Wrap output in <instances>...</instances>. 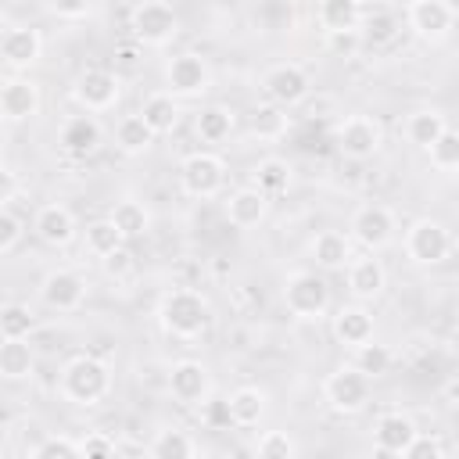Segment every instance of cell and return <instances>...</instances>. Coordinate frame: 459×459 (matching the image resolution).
<instances>
[{
  "label": "cell",
  "mask_w": 459,
  "mask_h": 459,
  "mask_svg": "<svg viewBox=\"0 0 459 459\" xmlns=\"http://www.w3.org/2000/svg\"><path fill=\"white\" fill-rule=\"evenodd\" d=\"M79 452L86 459H108V455H115V437L104 430H90L79 437Z\"/></svg>",
  "instance_id": "cell-47"
},
{
  "label": "cell",
  "mask_w": 459,
  "mask_h": 459,
  "mask_svg": "<svg viewBox=\"0 0 459 459\" xmlns=\"http://www.w3.org/2000/svg\"><path fill=\"white\" fill-rule=\"evenodd\" d=\"M100 140H104V129H100V122H97L90 111L65 118V126H61V133H57V147H61L68 158H90V154L100 147Z\"/></svg>",
  "instance_id": "cell-20"
},
{
  "label": "cell",
  "mask_w": 459,
  "mask_h": 459,
  "mask_svg": "<svg viewBox=\"0 0 459 459\" xmlns=\"http://www.w3.org/2000/svg\"><path fill=\"white\" fill-rule=\"evenodd\" d=\"M323 402L341 412V416H355L366 409L369 402V377H362L355 366H341L323 380Z\"/></svg>",
  "instance_id": "cell-9"
},
{
  "label": "cell",
  "mask_w": 459,
  "mask_h": 459,
  "mask_svg": "<svg viewBox=\"0 0 459 459\" xmlns=\"http://www.w3.org/2000/svg\"><path fill=\"white\" fill-rule=\"evenodd\" d=\"M402 455H405V459H445V445H441L437 434H423V430H416Z\"/></svg>",
  "instance_id": "cell-45"
},
{
  "label": "cell",
  "mask_w": 459,
  "mask_h": 459,
  "mask_svg": "<svg viewBox=\"0 0 459 459\" xmlns=\"http://www.w3.org/2000/svg\"><path fill=\"white\" fill-rule=\"evenodd\" d=\"M47 4H50V11H54L57 18H72V22H75V18H82V14L90 11L93 0H47Z\"/></svg>",
  "instance_id": "cell-49"
},
{
  "label": "cell",
  "mask_w": 459,
  "mask_h": 459,
  "mask_svg": "<svg viewBox=\"0 0 459 459\" xmlns=\"http://www.w3.org/2000/svg\"><path fill=\"white\" fill-rule=\"evenodd\" d=\"M394 230H398V222L387 204H359L348 222V237L362 251H384L394 240Z\"/></svg>",
  "instance_id": "cell-7"
},
{
  "label": "cell",
  "mask_w": 459,
  "mask_h": 459,
  "mask_svg": "<svg viewBox=\"0 0 459 459\" xmlns=\"http://www.w3.org/2000/svg\"><path fill=\"white\" fill-rule=\"evenodd\" d=\"M179 186H183V194H190L197 201H208V197L222 194V186H226V161L215 151L186 154L179 161Z\"/></svg>",
  "instance_id": "cell-4"
},
{
  "label": "cell",
  "mask_w": 459,
  "mask_h": 459,
  "mask_svg": "<svg viewBox=\"0 0 459 459\" xmlns=\"http://www.w3.org/2000/svg\"><path fill=\"white\" fill-rule=\"evenodd\" d=\"M39 111V86L25 75H14L0 82V118L4 122H25Z\"/></svg>",
  "instance_id": "cell-22"
},
{
  "label": "cell",
  "mask_w": 459,
  "mask_h": 459,
  "mask_svg": "<svg viewBox=\"0 0 459 459\" xmlns=\"http://www.w3.org/2000/svg\"><path fill=\"white\" fill-rule=\"evenodd\" d=\"M151 143H154V133H151V126H147L140 115H122V118H118V126H115V147H118L126 158L147 154Z\"/></svg>",
  "instance_id": "cell-32"
},
{
  "label": "cell",
  "mask_w": 459,
  "mask_h": 459,
  "mask_svg": "<svg viewBox=\"0 0 459 459\" xmlns=\"http://www.w3.org/2000/svg\"><path fill=\"white\" fill-rule=\"evenodd\" d=\"M100 269H104V276H111V280L129 276V273H133V251H129V244H118L115 251H108V255L100 258Z\"/></svg>",
  "instance_id": "cell-46"
},
{
  "label": "cell",
  "mask_w": 459,
  "mask_h": 459,
  "mask_svg": "<svg viewBox=\"0 0 459 459\" xmlns=\"http://www.w3.org/2000/svg\"><path fill=\"white\" fill-rule=\"evenodd\" d=\"M108 219L115 222V230L122 233L126 244L136 240V237H143V233H151V212H147V204L136 201V197H122V201H115V208H111Z\"/></svg>",
  "instance_id": "cell-29"
},
{
  "label": "cell",
  "mask_w": 459,
  "mask_h": 459,
  "mask_svg": "<svg viewBox=\"0 0 459 459\" xmlns=\"http://www.w3.org/2000/svg\"><path fill=\"white\" fill-rule=\"evenodd\" d=\"M233 126H237V115H233L230 108H222V104H208V108H201L197 118H194V133H197L204 143H222V140L233 133Z\"/></svg>",
  "instance_id": "cell-34"
},
{
  "label": "cell",
  "mask_w": 459,
  "mask_h": 459,
  "mask_svg": "<svg viewBox=\"0 0 459 459\" xmlns=\"http://www.w3.org/2000/svg\"><path fill=\"white\" fill-rule=\"evenodd\" d=\"M452 251V233L445 222L437 219H416L409 230H405V255L416 262V265H437L445 262Z\"/></svg>",
  "instance_id": "cell-11"
},
{
  "label": "cell",
  "mask_w": 459,
  "mask_h": 459,
  "mask_svg": "<svg viewBox=\"0 0 459 459\" xmlns=\"http://www.w3.org/2000/svg\"><path fill=\"white\" fill-rule=\"evenodd\" d=\"M269 215V197L258 190V186H237L230 197H226V219L230 226L237 230H255L258 222H265Z\"/></svg>",
  "instance_id": "cell-23"
},
{
  "label": "cell",
  "mask_w": 459,
  "mask_h": 459,
  "mask_svg": "<svg viewBox=\"0 0 459 459\" xmlns=\"http://www.w3.org/2000/svg\"><path fill=\"white\" fill-rule=\"evenodd\" d=\"M251 452L262 455V459H294L301 448H298V441L287 430H262Z\"/></svg>",
  "instance_id": "cell-40"
},
{
  "label": "cell",
  "mask_w": 459,
  "mask_h": 459,
  "mask_svg": "<svg viewBox=\"0 0 459 459\" xmlns=\"http://www.w3.org/2000/svg\"><path fill=\"white\" fill-rule=\"evenodd\" d=\"M39 54H43V36L32 25H14L0 36V61L14 72L32 68L39 61Z\"/></svg>",
  "instance_id": "cell-17"
},
{
  "label": "cell",
  "mask_w": 459,
  "mask_h": 459,
  "mask_svg": "<svg viewBox=\"0 0 459 459\" xmlns=\"http://www.w3.org/2000/svg\"><path fill=\"white\" fill-rule=\"evenodd\" d=\"M136 115L151 126L154 136H165V133H172L179 126V100L169 90H158V93H147L143 97V104H140Z\"/></svg>",
  "instance_id": "cell-27"
},
{
  "label": "cell",
  "mask_w": 459,
  "mask_h": 459,
  "mask_svg": "<svg viewBox=\"0 0 459 459\" xmlns=\"http://www.w3.org/2000/svg\"><path fill=\"white\" fill-rule=\"evenodd\" d=\"M118 57H122V65H133L136 61V50L133 47H118Z\"/></svg>",
  "instance_id": "cell-51"
},
{
  "label": "cell",
  "mask_w": 459,
  "mask_h": 459,
  "mask_svg": "<svg viewBox=\"0 0 459 459\" xmlns=\"http://www.w3.org/2000/svg\"><path fill=\"white\" fill-rule=\"evenodd\" d=\"M39 301L54 312H75L86 301V280L75 269H50L39 280Z\"/></svg>",
  "instance_id": "cell-13"
},
{
  "label": "cell",
  "mask_w": 459,
  "mask_h": 459,
  "mask_svg": "<svg viewBox=\"0 0 459 459\" xmlns=\"http://www.w3.org/2000/svg\"><path fill=\"white\" fill-rule=\"evenodd\" d=\"M283 305L294 319H323L330 308V287L316 269H294L283 276Z\"/></svg>",
  "instance_id": "cell-3"
},
{
  "label": "cell",
  "mask_w": 459,
  "mask_h": 459,
  "mask_svg": "<svg viewBox=\"0 0 459 459\" xmlns=\"http://www.w3.org/2000/svg\"><path fill=\"white\" fill-rule=\"evenodd\" d=\"M197 409H201V423H204L208 430H230V427H233V420H230V402H226V398L208 394L204 402H197Z\"/></svg>",
  "instance_id": "cell-43"
},
{
  "label": "cell",
  "mask_w": 459,
  "mask_h": 459,
  "mask_svg": "<svg viewBox=\"0 0 459 459\" xmlns=\"http://www.w3.org/2000/svg\"><path fill=\"white\" fill-rule=\"evenodd\" d=\"M169 394L183 405H197L212 394V373L197 359H179L169 369Z\"/></svg>",
  "instance_id": "cell-15"
},
{
  "label": "cell",
  "mask_w": 459,
  "mask_h": 459,
  "mask_svg": "<svg viewBox=\"0 0 459 459\" xmlns=\"http://www.w3.org/2000/svg\"><path fill=\"white\" fill-rule=\"evenodd\" d=\"M308 251H312V258H316L319 269L333 273V269H344L351 262V237L341 233V230H319L312 237Z\"/></svg>",
  "instance_id": "cell-24"
},
{
  "label": "cell",
  "mask_w": 459,
  "mask_h": 459,
  "mask_svg": "<svg viewBox=\"0 0 459 459\" xmlns=\"http://www.w3.org/2000/svg\"><path fill=\"white\" fill-rule=\"evenodd\" d=\"M247 129H251V136H258V140H280V136H287V129H290V115H287V108H280V104H273V100H262V104L251 108Z\"/></svg>",
  "instance_id": "cell-30"
},
{
  "label": "cell",
  "mask_w": 459,
  "mask_h": 459,
  "mask_svg": "<svg viewBox=\"0 0 459 459\" xmlns=\"http://www.w3.org/2000/svg\"><path fill=\"white\" fill-rule=\"evenodd\" d=\"M323 43L333 57H355L366 43L359 36V29H337V32H323Z\"/></svg>",
  "instance_id": "cell-44"
},
{
  "label": "cell",
  "mask_w": 459,
  "mask_h": 459,
  "mask_svg": "<svg viewBox=\"0 0 459 459\" xmlns=\"http://www.w3.org/2000/svg\"><path fill=\"white\" fill-rule=\"evenodd\" d=\"M22 194V183H18V176L7 169V165H0V208H7L14 197Z\"/></svg>",
  "instance_id": "cell-50"
},
{
  "label": "cell",
  "mask_w": 459,
  "mask_h": 459,
  "mask_svg": "<svg viewBox=\"0 0 459 459\" xmlns=\"http://www.w3.org/2000/svg\"><path fill=\"white\" fill-rule=\"evenodd\" d=\"M22 219L14 215V212H7V208H0V255H7L18 240H22Z\"/></svg>",
  "instance_id": "cell-48"
},
{
  "label": "cell",
  "mask_w": 459,
  "mask_h": 459,
  "mask_svg": "<svg viewBox=\"0 0 459 459\" xmlns=\"http://www.w3.org/2000/svg\"><path fill=\"white\" fill-rule=\"evenodd\" d=\"M402 32V22L391 14V11H362V22H359V36L362 43H373V47H387L394 43Z\"/></svg>",
  "instance_id": "cell-36"
},
{
  "label": "cell",
  "mask_w": 459,
  "mask_h": 459,
  "mask_svg": "<svg viewBox=\"0 0 459 459\" xmlns=\"http://www.w3.org/2000/svg\"><path fill=\"white\" fill-rule=\"evenodd\" d=\"M373 330H377V323H373V312L366 308V301H348L330 316V333L344 348H355V344L369 341Z\"/></svg>",
  "instance_id": "cell-18"
},
{
  "label": "cell",
  "mask_w": 459,
  "mask_h": 459,
  "mask_svg": "<svg viewBox=\"0 0 459 459\" xmlns=\"http://www.w3.org/2000/svg\"><path fill=\"white\" fill-rule=\"evenodd\" d=\"M405 22L420 39H445L455 22V11L448 0H409Z\"/></svg>",
  "instance_id": "cell-16"
},
{
  "label": "cell",
  "mask_w": 459,
  "mask_h": 459,
  "mask_svg": "<svg viewBox=\"0 0 459 459\" xmlns=\"http://www.w3.org/2000/svg\"><path fill=\"white\" fill-rule=\"evenodd\" d=\"M158 323L169 337H179V341H194L208 330L212 323V305L201 290H190V287H176V290H165L161 301H158Z\"/></svg>",
  "instance_id": "cell-1"
},
{
  "label": "cell",
  "mask_w": 459,
  "mask_h": 459,
  "mask_svg": "<svg viewBox=\"0 0 459 459\" xmlns=\"http://www.w3.org/2000/svg\"><path fill=\"white\" fill-rule=\"evenodd\" d=\"M29 455H36V459H82L79 437H68V434H47L39 445L29 448Z\"/></svg>",
  "instance_id": "cell-41"
},
{
  "label": "cell",
  "mask_w": 459,
  "mask_h": 459,
  "mask_svg": "<svg viewBox=\"0 0 459 459\" xmlns=\"http://www.w3.org/2000/svg\"><path fill=\"white\" fill-rule=\"evenodd\" d=\"M212 86V68L201 54H176L165 65V90L172 97H197Z\"/></svg>",
  "instance_id": "cell-12"
},
{
  "label": "cell",
  "mask_w": 459,
  "mask_h": 459,
  "mask_svg": "<svg viewBox=\"0 0 459 459\" xmlns=\"http://www.w3.org/2000/svg\"><path fill=\"white\" fill-rule=\"evenodd\" d=\"M412 434H416V423L409 412H398V409L380 412L373 423V448H377V455H402L405 445L412 441Z\"/></svg>",
  "instance_id": "cell-21"
},
{
  "label": "cell",
  "mask_w": 459,
  "mask_h": 459,
  "mask_svg": "<svg viewBox=\"0 0 459 459\" xmlns=\"http://www.w3.org/2000/svg\"><path fill=\"white\" fill-rule=\"evenodd\" d=\"M57 391L72 405H97L111 391V369L97 355H72L57 373Z\"/></svg>",
  "instance_id": "cell-2"
},
{
  "label": "cell",
  "mask_w": 459,
  "mask_h": 459,
  "mask_svg": "<svg viewBox=\"0 0 459 459\" xmlns=\"http://www.w3.org/2000/svg\"><path fill=\"white\" fill-rule=\"evenodd\" d=\"M36 330V312L25 301H0V337H29Z\"/></svg>",
  "instance_id": "cell-38"
},
{
  "label": "cell",
  "mask_w": 459,
  "mask_h": 459,
  "mask_svg": "<svg viewBox=\"0 0 459 459\" xmlns=\"http://www.w3.org/2000/svg\"><path fill=\"white\" fill-rule=\"evenodd\" d=\"M445 126H448L445 111H437V108H420V111H412V115L405 118L402 133H405V140H409L412 147L427 151V147L441 136V129H445Z\"/></svg>",
  "instance_id": "cell-31"
},
{
  "label": "cell",
  "mask_w": 459,
  "mask_h": 459,
  "mask_svg": "<svg viewBox=\"0 0 459 459\" xmlns=\"http://www.w3.org/2000/svg\"><path fill=\"white\" fill-rule=\"evenodd\" d=\"M359 22H362V4L359 0H323L319 4V25H323V32L359 29Z\"/></svg>",
  "instance_id": "cell-37"
},
{
  "label": "cell",
  "mask_w": 459,
  "mask_h": 459,
  "mask_svg": "<svg viewBox=\"0 0 459 459\" xmlns=\"http://www.w3.org/2000/svg\"><path fill=\"white\" fill-rule=\"evenodd\" d=\"M427 158H430V165L437 172H455L459 169V133L452 126H445L441 136L427 147Z\"/></svg>",
  "instance_id": "cell-39"
},
{
  "label": "cell",
  "mask_w": 459,
  "mask_h": 459,
  "mask_svg": "<svg viewBox=\"0 0 459 459\" xmlns=\"http://www.w3.org/2000/svg\"><path fill=\"white\" fill-rule=\"evenodd\" d=\"M32 373H36V351L29 337H0V377L29 380Z\"/></svg>",
  "instance_id": "cell-26"
},
{
  "label": "cell",
  "mask_w": 459,
  "mask_h": 459,
  "mask_svg": "<svg viewBox=\"0 0 459 459\" xmlns=\"http://www.w3.org/2000/svg\"><path fill=\"white\" fill-rule=\"evenodd\" d=\"M118 244H126V240H122V233L115 230L111 219H97V222L86 226V247H90L97 258H104V255L115 251Z\"/></svg>",
  "instance_id": "cell-42"
},
{
  "label": "cell",
  "mask_w": 459,
  "mask_h": 459,
  "mask_svg": "<svg viewBox=\"0 0 459 459\" xmlns=\"http://www.w3.org/2000/svg\"><path fill=\"white\" fill-rule=\"evenodd\" d=\"M4 140H7V129H4V118H0V147H4Z\"/></svg>",
  "instance_id": "cell-52"
},
{
  "label": "cell",
  "mask_w": 459,
  "mask_h": 459,
  "mask_svg": "<svg viewBox=\"0 0 459 459\" xmlns=\"http://www.w3.org/2000/svg\"><path fill=\"white\" fill-rule=\"evenodd\" d=\"M262 93H265V100H273V104H280V108L290 111V108H298L301 100H308L312 79H308V72H305L301 65L280 61V65L265 68V75H262Z\"/></svg>",
  "instance_id": "cell-10"
},
{
  "label": "cell",
  "mask_w": 459,
  "mask_h": 459,
  "mask_svg": "<svg viewBox=\"0 0 459 459\" xmlns=\"http://www.w3.org/2000/svg\"><path fill=\"white\" fill-rule=\"evenodd\" d=\"M129 32H133V39L143 43V47H165V43L179 32V18H176V11H172L169 4H161V0H143V4H136L133 14H129Z\"/></svg>",
  "instance_id": "cell-6"
},
{
  "label": "cell",
  "mask_w": 459,
  "mask_h": 459,
  "mask_svg": "<svg viewBox=\"0 0 459 459\" xmlns=\"http://www.w3.org/2000/svg\"><path fill=\"white\" fill-rule=\"evenodd\" d=\"M201 452V445L186 434V430H176V427H165L151 437L147 445V455L151 459H194Z\"/></svg>",
  "instance_id": "cell-33"
},
{
  "label": "cell",
  "mask_w": 459,
  "mask_h": 459,
  "mask_svg": "<svg viewBox=\"0 0 459 459\" xmlns=\"http://www.w3.org/2000/svg\"><path fill=\"white\" fill-rule=\"evenodd\" d=\"M226 402H230V420H233V427H258L262 420H265V412H269V394L262 391V387H237L233 394H226Z\"/></svg>",
  "instance_id": "cell-25"
},
{
  "label": "cell",
  "mask_w": 459,
  "mask_h": 459,
  "mask_svg": "<svg viewBox=\"0 0 459 459\" xmlns=\"http://www.w3.org/2000/svg\"><path fill=\"white\" fill-rule=\"evenodd\" d=\"M32 230L47 247H68L79 237V222L65 204H43L32 215Z\"/></svg>",
  "instance_id": "cell-19"
},
{
  "label": "cell",
  "mask_w": 459,
  "mask_h": 459,
  "mask_svg": "<svg viewBox=\"0 0 459 459\" xmlns=\"http://www.w3.org/2000/svg\"><path fill=\"white\" fill-rule=\"evenodd\" d=\"M290 179H294V165L287 158H276V154L255 161V169H251V186H258L265 197L287 194L290 190Z\"/></svg>",
  "instance_id": "cell-28"
},
{
  "label": "cell",
  "mask_w": 459,
  "mask_h": 459,
  "mask_svg": "<svg viewBox=\"0 0 459 459\" xmlns=\"http://www.w3.org/2000/svg\"><path fill=\"white\" fill-rule=\"evenodd\" d=\"M391 362H394V351H391L387 344L373 341V337L351 348V366H355V369H359L362 377H369V380L384 377V373L391 369Z\"/></svg>",
  "instance_id": "cell-35"
},
{
  "label": "cell",
  "mask_w": 459,
  "mask_h": 459,
  "mask_svg": "<svg viewBox=\"0 0 459 459\" xmlns=\"http://www.w3.org/2000/svg\"><path fill=\"white\" fill-rule=\"evenodd\" d=\"M333 140H337V151L351 161H366L373 154H380L384 147V129L373 115H344L333 129Z\"/></svg>",
  "instance_id": "cell-5"
},
{
  "label": "cell",
  "mask_w": 459,
  "mask_h": 459,
  "mask_svg": "<svg viewBox=\"0 0 459 459\" xmlns=\"http://www.w3.org/2000/svg\"><path fill=\"white\" fill-rule=\"evenodd\" d=\"M72 97L82 111L97 115V111H111L122 97V79L111 68H82L72 82Z\"/></svg>",
  "instance_id": "cell-8"
},
{
  "label": "cell",
  "mask_w": 459,
  "mask_h": 459,
  "mask_svg": "<svg viewBox=\"0 0 459 459\" xmlns=\"http://www.w3.org/2000/svg\"><path fill=\"white\" fill-rule=\"evenodd\" d=\"M344 280L355 301H377L387 287V269L377 258V251H366V255H351V262L344 265Z\"/></svg>",
  "instance_id": "cell-14"
}]
</instances>
